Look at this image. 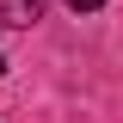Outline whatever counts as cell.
I'll list each match as a JSON object with an SVG mask.
<instances>
[{
	"label": "cell",
	"instance_id": "1",
	"mask_svg": "<svg viewBox=\"0 0 123 123\" xmlns=\"http://www.w3.org/2000/svg\"><path fill=\"white\" fill-rule=\"evenodd\" d=\"M43 12V0H0V25H31Z\"/></svg>",
	"mask_w": 123,
	"mask_h": 123
},
{
	"label": "cell",
	"instance_id": "2",
	"mask_svg": "<svg viewBox=\"0 0 123 123\" xmlns=\"http://www.w3.org/2000/svg\"><path fill=\"white\" fill-rule=\"evenodd\" d=\"M68 6H74V12H92V6H105V0H68Z\"/></svg>",
	"mask_w": 123,
	"mask_h": 123
},
{
	"label": "cell",
	"instance_id": "3",
	"mask_svg": "<svg viewBox=\"0 0 123 123\" xmlns=\"http://www.w3.org/2000/svg\"><path fill=\"white\" fill-rule=\"evenodd\" d=\"M0 68H6V62H0Z\"/></svg>",
	"mask_w": 123,
	"mask_h": 123
}]
</instances>
